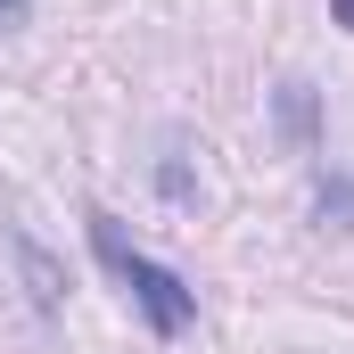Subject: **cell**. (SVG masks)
Here are the masks:
<instances>
[{
    "label": "cell",
    "instance_id": "6da1fadb",
    "mask_svg": "<svg viewBox=\"0 0 354 354\" xmlns=\"http://www.w3.org/2000/svg\"><path fill=\"white\" fill-rule=\"evenodd\" d=\"M91 248H99V264L124 280V297L149 313V330H157V338H181V330L198 322V288H189L174 264H157L149 248H132V239H124V223H115V214H99V206H91Z\"/></svg>",
    "mask_w": 354,
    "mask_h": 354
},
{
    "label": "cell",
    "instance_id": "7a4b0ae2",
    "mask_svg": "<svg viewBox=\"0 0 354 354\" xmlns=\"http://www.w3.org/2000/svg\"><path fill=\"white\" fill-rule=\"evenodd\" d=\"M280 124H288V140H313V91L305 83L280 91Z\"/></svg>",
    "mask_w": 354,
    "mask_h": 354
},
{
    "label": "cell",
    "instance_id": "3957f363",
    "mask_svg": "<svg viewBox=\"0 0 354 354\" xmlns=\"http://www.w3.org/2000/svg\"><path fill=\"white\" fill-rule=\"evenodd\" d=\"M25 280H33V305L50 313V305H58V272H50V256H41V248H25Z\"/></svg>",
    "mask_w": 354,
    "mask_h": 354
},
{
    "label": "cell",
    "instance_id": "277c9868",
    "mask_svg": "<svg viewBox=\"0 0 354 354\" xmlns=\"http://www.w3.org/2000/svg\"><path fill=\"white\" fill-rule=\"evenodd\" d=\"M330 214L354 223V189H346V181H330V189H322V223H330Z\"/></svg>",
    "mask_w": 354,
    "mask_h": 354
},
{
    "label": "cell",
    "instance_id": "5b68a950",
    "mask_svg": "<svg viewBox=\"0 0 354 354\" xmlns=\"http://www.w3.org/2000/svg\"><path fill=\"white\" fill-rule=\"evenodd\" d=\"M17 17H25V0H0V25H17Z\"/></svg>",
    "mask_w": 354,
    "mask_h": 354
},
{
    "label": "cell",
    "instance_id": "8992f818",
    "mask_svg": "<svg viewBox=\"0 0 354 354\" xmlns=\"http://www.w3.org/2000/svg\"><path fill=\"white\" fill-rule=\"evenodd\" d=\"M338 25H346V33H354V0H338Z\"/></svg>",
    "mask_w": 354,
    "mask_h": 354
}]
</instances>
